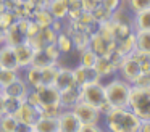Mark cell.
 Returning <instances> with one entry per match:
<instances>
[{
  "label": "cell",
  "mask_w": 150,
  "mask_h": 132,
  "mask_svg": "<svg viewBox=\"0 0 150 132\" xmlns=\"http://www.w3.org/2000/svg\"><path fill=\"white\" fill-rule=\"evenodd\" d=\"M31 19H34V21H36L37 24L40 26V28H50V26L53 24V21H55V18H53L52 13H50L47 8H39V10H36Z\"/></svg>",
  "instance_id": "obj_26"
},
{
  "label": "cell",
  "mask_w": 150,
  "mask_h": 132,
  "mask_svg": "<svg viewBox=\"0 0 150 132\" xmlns=\"http://www.w3.org/2000/svg\"><path fill=\"white\" fill-rule=\"evenodd\" d=\"M0 68H2V66H0Z\"/></svg>",
  "instance_id": "obj_48"
},
{
  "label": "cell",
  "mask_w": 150,
  "mask_h": 132,
  "mask_svg": "<svg viewBox=\"0 0 150 132\" xmlns=\"http://www.w3.org/2000/svg\"><path fill=\"white\" fill-rule=\"evenodd\" d=\"M71 109L82 124H100L102 121V113L98 111V108L82 102V100H79Z\"/></svg>",
  "instance_id": "obj_7"
},
{
  "label": "cell",
  "mask_w": 150,
  "mask_h": 132,
  "mask_svg": "<svg viewBox=\"0 0 150 132\" xmlns=\"http://www.w3.org/2000/svg\"><path fill=\"white\" fill-rule=\"evenodd\" d=\"M131 85L132 84L124 80L123 77L113 76L105 82V95L107 102L111 106H127L129 102V93H131Z\"/></svg>",
  "instance_id": "obj_2"
},
{
  "label": "cell",
  "mask_w": 150,
  "mask_h": 132,
  "mask_svg": "<svg viewBox=\"0 0 150 132\" xmlns=\"http://www.w3.org/2000/svg\"><path fill=\"white\" fill-rule=\"evenodd\" d=\"M81 89V100L89 105L100 108L103 103H107V95H105V84L102 80L89 82L79 87Z\"/></svg>",
  "instance_id": "obj_5"
},
{
  "label": "cell",
  "mask_w": 150,
  "mask_h": 132,
  "mask_svg": "<svg viewBox=\"0 0 150 132\" xmlns=\"http://www.w3.org/2000/svg\"><path fill=\"white\" fill-rule=\"evenodd\" d=\"M36 132H58V116H47L42 114V118L34 124Z\"/></svg>",
  "instance_id": "obj_20"
},
{
  "label": "cell",
  "mask_w": 150,
  "mask_h": 132,
  "mask_svg": "<svg viewBox=\"0 0 150 132\" xmlns=\"http://www.w3.org/2000/svg\"><path fill=\"white\" fill-rule=\"evenodd\" d=\"M127 108H129L137 118L142 119V121L144 119H150V89L131 85Z\"/></svg>",
  "instance_id": "obj_4"
},
{
  "label": "cell",
  "mask_w": 150,
  "mask_h": 132,
  "mask_svg": "<svg viewBox=\"0 0 150 132\" xmlns=\"http://www.w3.org/2000/svg\"><path fill=\"white\" fill-rule=\"evenodd\" d=\"M21 77L24 79V82L29 85V89H36V87L42 85V68L37 66H28L24 69H21Z\"/></svg>",
  "instance_id": "obj_18"
},
{
  "label": "cell",
  "mask_w": 150,
  "mask_h": 132,
  "mask_svg": "<svg viewBox=\"0 0 150 132\" xmlns=\"http://www.w3.org/2000/svg\"><path fill=\"white\" fill-rule=\"evenodd\" d=\"M21 76V71L16 69H5V68H0V85L5 87L10 82H13L15 79Z\"/></svg>",
  "instance_id": "obj_30"
},
{
  "label": "cell",
  "mask_w": 150,
  "mask_h": 132,
  "mask_svg": "<svg viewBox=\"0 0 150 132\" xmlns=\"http://www.w3.org/2000/svg\"><path fill=\"white\" fill-rule=\"evenodd\" d=\"M97 58L98 56L91 50V48H86V50L79 52V64H82V66H94Z\"/></svg>",
  "instance_id": "obj_35"
},
{
  "label": "cell",
  "mask_w": 150,
  "mask_h": 132,
  "mask_svg": "<svg viewBox=\"0 0 150 132\" xmlns=\"http://www.w3.org/2000/svg\"><path fill=\"white\" fill-rule=\"evenodd\" d=\"M94 69L97 71L100 80L111 79V77L116 76V73H118V68L111 63V60L108 56H98L97 61H95V64H94Z\"/></svg>",
  "instance_id": "obj_15"
},
{
  "label": "cell",
  "mask_w": 150,
  "mask_h": 132,
  "mask_svg": "<svg viewBox=\"0 0 150 132\" xmlns=\"http://www.w3.org/2000/svg\"><path fill=\"white\" fill-rule=\"evenodd\" d=\"M57 47H58L60 53L63 55H69L74 52V44H73V39H71V34H68L66 31H62L57 34V40H55Z\"/></svg>",
  "instance_id": "obj_22"
},
{
  "label": "cell",
  "mask_w": 150,
  "mask_h": 132,
  "mask_svg": "<svg viewBox=\"0 0 150 132\" xmlns=\"http://www.w3.org/2000/svg\"><path fill=\"white\" fill-rule=\"evenodd\" d=\"M18 124V119L13 114L0 116V132H13Z\"/></svg>",
  "instance_id": "obj_33"
},
{
  "label": "cell",
  "mask_w": 150,
  "mask_h": 132,
  "mask_svg": "<svg viewBox=\"0 0 150 132\" xmlns=\"http://www.w3.org/2000/svg\"><path fill=\"white\" fill-rule=\"evenodd\" d=\"M134 31L132 24H126V23H115V40H121V39L131 35Z\"/></svg>",
  "instance_id": "obj_31"
},
{
  "label": "cell",
  "mask_w": 150,
  "mask_h": 132,
  "mask_svg": "<svg viewBox=\"0 0 150 132\" xmlns=\"http://www.w3.org/2000/svg\"><path fill=\"white\" fill-rule=\"evenodd\" d=\"M102 5L113 13L115 10H118L121 5H123V0H102Z\"/></svg>",
  "instance_id": "obj_41"
},
{
  "label": "cell",
  "mask_w": 150,
  "mask_h": 132,
  "mask_svg": "<svg viewBox=\"0 0 150 132\" xmlns=\"http://www.w3.org/2000/svg\"><path fill=\"white\" fill-rule=\"evenodd\" d=\"M92 16H94V19L97 21V24H100V23H103V21L111 19V11L108 8H105V6L100 3V5L92 11Z\"/></svg>",
  "instance_id": "obj_37"
},
{
  "label": "cell",
  "mask_w": 150,
  "mask_h": 132,
  "mask_svg": "<svg viewBox=\"0 0 150 132\" xmlns=\"http://www.w3.org/2000/svg\"><path fill=\"white\" fill-rule=\"evenodd\" d=\"M132 85L150 89V73H140L139 76H137L136 79L132 80Z\"/></svg>",
  "instance_id": "obj_38"
},
{
  "label": "cell",
  "mask_w": 150,
  "mask_h": 132,
  "mask_svg": "<svg viewBox=\"0 0 150 132\" xmlns=\"http://www.w3.org/2000/svg\"><path fill=\"white\" fill-rule=\"evenodd\" d=\"M47 10L52 13L55 19H66L68 18V0H50Z\"/></svg>",
  "instance_id": "obj_21"
},
{
  "label": "cell",
  "mask_w": 150,
  "mask_h": 132,
  "mask_svg": "<svg viewBox=\"0 0 150 132\" xmlns=\"http://www.w3.org/2000/svg\"><path fill=\"white\" fill-rule=\"evenodd\" d=\"M34 132H36V131H34Z\"/></svg>",
  "instance_id": "obj_47"
},
{
  "label": "cell",
  "mask_w": 150,
  "mask_h": 132,
  "mask_svg": "<svg viewBox=\"0 0 150 132\" xmlns=\"http://www.w3.org/2000/svg\"><path fill=\"white\" fill-rule=\"evenodd\" d=\"M89 48L97 56H108L111 52L116 50V40H107L100 34L94 32V34H91V39H89Z\"/></svg>",
  "instance_id": "obj_9"
},
{
  "label": "cell",
  "mask_w": 150,
  "mask_h": 132,
  "mask_svg": "<svg viewBox=\"0 0 150 132\" xmlns=\"http://www.w3.org/2000/svg\"><path fill=\"white\" fill-rule=\"evenodd\" d=\"M95 32L100 34L102 37L107 39V40H115V23L111 21V19L100 23V24L97 26V31Z\"/></svg>",
  "instance_id": "obj_29"
},
{
  "label": "cell",
  "mask_w": 150,
  "mask_h": 132,
  "mask_svg": "<svg viewBox=\"0 0 150 132\" xmlns=\"http://www.w3.org/2000/svg\"><path fill=\"white\" fill-rule=\"evenodd\" d=\"M2 92H4V87H2V85H0V93H2Z\"/></svg>",
  "instance_id": "obj_45"
},
{
  "label": "cell",
  "mask_w": 150,
  "mask_h": 132,
  "mask_svg": "<svg viewBox=\"0 0 150 132\" xmlns=\"http://www.w3.org/2000/svg\"><path fill=\"white\" fill-rule=\"evenodd\" d=\"M79 100H81V89H79V85L68 87V89L60 92V105H62V108L71 109Z\"/></svg>",
  "instance_id": "obj_19"
},
{
  "label": "cell",
  "mask_w": 150,
  "mask_h": 132,
  "mask_svg": "<svg viewBox=\"0 0 150 132\" xmlns=\"http://www.w3.org/2000/svg\"><path fill=\"white\" fill-rule=\"evenodd\" d=\"M13 132H34V127L29 124H24V122H18Z\"/></svg>",
  "instance_id": "obj_42"
},
{
  "label": "cell",
  "mask_w": 150,
  "mask_h": 132,
  "mask_svg": "<svg viewBox=\"0 0 150 132\" xmlns=\"http://www.w3.org/2000/svg\"><path fill=\"white\" fill-rule=\"evenodd\" d=\"M5 114V106H4V93H0V116Z\"/></svg>",
  "instance_id": "obj_44"
},
{
  "label": "cell",
  "mask_w": 150,
  "mask_h": 132,
  "mask_svg": "<svg viewBox=\"0 0 150 132\" xmlns=\"http://www.w3.org/2000/svg\"><path fill=\"white\" fill-rule=\"evenodd\" d=\"M82 122L78 116L73 113V109L63 108L58 114V132H79Z\"/></svg>",
  "instance_id": "obj_10"
},
{
  "label": "cell",
  "mask_w": 150,
  "mask_h": 132,
  "mask_svg": "<svg viewBox=\"0 0 150 132\" xmlns=\"http://www.w3.org/2000/svg\"><path fill=\"white\" fill-rule=\"evenodd\" d=\"M0 66L5 69H16L21 71L16 61V55H15V48L8 44L0 45Z\"/></svg>",
  "instance_id": "obj_16"
},
{
  "label": "cell",
  "mask_w": 150,
  "mask_h": 132,
  "mask_svg": "<svg viewBox=\"0 0 150 132\" xmlns=\"http://www.w3.org/2000/svg\"><path fill=\"white\" fill-rule=\"evenodd\" d=\"M116 74L120 77H123L124 80H127V82L132 84V80L140 74V68H139V64H137V61L134 60L131 55H127V56H124L123 61L120 63Z\"/></svg>",
  "instance_id": "obj_11"
},
{
  "label": "cell",
  "mask_w": 150,
  "mask_h": 132,
  "mask_svg": "<svg viewBox=\"0 0 150 132\" xmlns=\"http://www.w3.org/2000/svg\"><path fill=\"white\" fill-rule=\"evenodd\" d=\"M139 132H150V119H144V121L140 122Z\"/></svg>",
  "instance_id": "obj_43"
},
{
  "label": "cell",
  "mask_w": 150,
  "mask_h": 132,
  "mask_svg": "<svg viewBox=\"0 0 150 132\" xmlns=\"http://www.w3.org/2000/svg\"><path fill=\"white\" fill-rule=\"evenodd\" d=\"M73 76H74V80L79 87L84 85V84L89 82H95V80H100L97 71L94 69V66H82V64H78L76 68H73Z\"/></svg>",
  "instance_id": "obj_13"
},
{
  "label": "cell",
  "mask_w": 150,
  "mask_h": 132,
  "mask_svg": "<svg viewBox=\"0 0 150 132\" xmlns=\"http://www.w3.org/2000/svg\"><path fill=\"white\" fill-rule=\"evenodd\" d=\"M102 119L107 132H139L142 122L127 106H113Z\"/></svg>",
  "instance_id": "obj_1"
},
{
  "label": "cell",
  "mask_w": 150,
  "mask_h": 132,
  "mask_svg": "<svg viewBox=\"0 0 150 132\" xmlns=\"http://www.w3.org/2000/svg\"><path fill=\"white\" fill-rule=\"evenodd\" d=\"M132 28L134 31H150V8L134 13Z\"/></svg>",
  "instance_id": "obj_24"
},
{
  "label": "cell",
  "mask_w": 150,
  "mask_h": 132,
  "mask_svg": "<svg viewBox=\"0 0 150 132\" xmlns=\"http://www.w3.org/2000/svg\"><path fill=\"white\" fill-rule=\"evenodd\" d=\"M28 92H29V85H28V84L24 82V79L20 76L18 79H15L13 82L5 85L2 93H4V95H8V97H15V98L24 100L28 95Z\"/></svg>",
  "instance_id": "obj_14"
},
{
  "label": "cell",
  "mask_w": 150,
  "mask_h": 132,
  "mask_svg": "<svg viewBox=\"0 0 150 132\" xmlns=\"http://www.w3.org/2000/svg\"><path fill=\"white\" fill-rule=\"evenodd\" d=\"M28 24H29V19H16L5 31V44L16 47L20 44L28 42Z\"/></svg>",
  "instance_id": "obj_6"
},
{
  "label": "cell",
  "mask_w": 150,
  "mask_h": 132,
  "mask_svg": "<svg viewBox=\"0 0 150 132\" xmlns=\"http://www.w3.org/2000/svg\"><path fill=\"white\" fill-rule=\"evenodd\" d=\"M100 3H102V0H81V8H82V11L92 13Z\"/></svg>",
  "instance_id": "obj_39"
},
{
  "label": "cell",
  "mask_w": 150,
  "mask_h": 132,
  "mask_svg": "<svg viewBox=\"0 0 150 132\" xmlns=\"http://www.w3.org/2000/svg\"><path fill=\"white\" fill-rule=\"evenodd\" d=\"M53 85H55L60 92L65 90V89H68V87L78 85L76 80H74V76H73V68L58 64V68H57V74H55V80H53Z\"/></svg>",
  "instance_id": "obj_12"
},
{
  "label": "cell",
  "mask_w": 150,
  "mask_h": 132,
  "mask_svg": "<svg viewBox=\"0 0 150 132\" xmlns=\"http://www.w3.org/2000/svg\"><path fill=\"white\" fill-rule=\"evenodd\" d=\"M136 50L150 53V31H136Z\"/></svg>",
  "instance_id": "obj_27"
},
{
  "label": "cell",
  "mask_w": 150,
  "mask_h": 132,
  "mask_svg": "<svg viewBox=\"0 0 150 132\" xmlns=\"http://www.w3.org/2000/svg\"><path fill=\"white\" fill-rule=\"evenodd\" d=\"M79 132H107L100 124H82Z\"/></svg>",
  "instance_id": "obj_40"
},
{
  "label": "cell",
  "mask_w": 150,
  "mask_h": 132,
  "mask_svg": "<svg viewBox=\"0 0 150 132\" xmlns=\"http://www.w3.org/2000/svg\"><path fill=\"white\" fill-rule=\"evenodd\" d=\"M21 102L23 100L20 98H15V97H8V95H4V106H5V114H13L18 111Z\"/></svg>",
  "instance_id": "obj_34"
},
{
  "label": "cell",
  "mask_w": 150,
  "mask_h": 132,
  "mask_svg": "<svg viewBox=\"0 0 150 132\" xmlns=\"http://www.w3.org/2000/svg\"><path fill=\"white\" fill-rule=\"evenodd\" d=\"M31 64L37 68H47V66H57L58 61L53 60L45 52V48H39V50H34V56H33V63Z\"/></svg>",
  "instance_id": "obj_23"
},
{
  "label": "cell",
  "mask_w": 150,
  "mask_h": 132,
  "mask_svg": "<svg viewBox=\"0 0 150 132\" xmlns=\"http://www.w3.org/2000/svg\"><path fill=\"white\" fill-rule=\"evenodd\" d=\"M21 2H29V0H21Z\"/></svg>",
  "instance_id": "obj_46"
},
{
  "label": "cell",
  "mask_w": 150,
  "mask_h": 132,
  "mask_svg": "<svg viewBox=\"0 0 150 132\" xmlns=\"http://www.w3.org/2000/svg\"><path fill=\"white\" fill-rule=\"evenodd\" d=\"M42 114L44 113H42V109H40V106L33 105V103L23 100L20 108H18V111L15 113V118L18 119V122H24V124H29L34 127V124L42 118Z\"/></svg>",
  "instance_id": "obj_8"
},
{
  "label": "cell",
  "mask_w": 150,
  "mask_h": 132,
  "mask_svg": "<svg viewBox=\"0 0 150 132\" xmlns=\"http://www.w3.org/2000/svg\"><path fill=\"white\" fill-rule=\"evenodd\" d=\"M37 97V105L40 106L44 114L47 116H58L62 111L60 105V90L55 85H40L34 89Z\"/></svg>",
  "instance_id": "obj_3"
},
{
  "label": "cell",
  "mask_w": 150,
  "mask_h": 132,
  "mask_svg": "<svg viewBox=\"0 0 150 132\" xmlns=\"http://www.w3.org/2000/svg\"><path fill=\"white\" fill-rule=\"evenodd\" d=\"M16 21V16L13 15V11L10 10H0V28L7 31L13 23Z\"/></svg>",
  "instance_id": "obj_36"
},
{
  "label": "cell",
  "mask_w": 150,
  "mask_h": 132,
  "mask_svg": "<svg viewBox=\"0 0 150 132\" xmlns=\"http://www.w3.org/2000/svg\"><path fill=\"white\" fill-rule=\"evenodd\" d=\"M134 50H136V32H132L131 35L121 39V40H116V52L123 56L131 55Z\"/></svg>",
  "instance_id": "obj_25"
},
{
  "label": "cell",
  "mask_w": 150,
  "mask_h": 132,
  "mask_svg": "<svg viewBox=\"0 0 150 132\" xmlns=\"http://www.w3.org/2000/svg\"><path fill=\"white\" fill-rule=\"evenodd\" d=\"M13 48H15V55H16V61H18L20 69H24V68L31 66L33 56H34V48L31 47L28 42L20 44V45H16V47H13Z\"/></svg>",
  "instance_id": "obj_17"
},
{
  "label": "cell",
  "mask_w": 150,
  "mask_h": 132,
  "mask_svg": "<svg viewBox=\"0 0 150 132\" xmlns=\"http://www.w3.org/2000/svg\"><path fill=\"white\" fill-rule=\"evenodd\" d=\"M131 56L137 61V64H139V68H140V73H150V53L134 50L132 53H131Z\"/></svg>",
  "instance_id": "obj_28"
},
{
  "label": "cell",
  "mask_w": 150,
  "mask_h": 132,
  "mask_svg": "<svg viewBox=\"0 0 150 132\" xmlns=\"http://www.w3.org/2000/svg\"><path fill=\"white\" fill-rule=\"evenodd\" d=\"M123 3L127 6V10H129L132 15L137 11L150 8V0H123Z\"/></svg>",
  "instance_id": "obj_32"
}]
</instances>
